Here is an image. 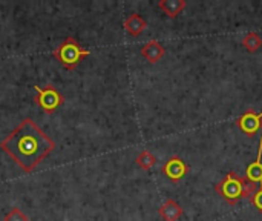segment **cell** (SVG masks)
Here are the masks:
<instances>
[{
    "mask_svg": "<svg viewBox=\"0 0 262 221\" xmlns=\"http://www.w3.org/2000/svg\"><path fill=\"white\" fill-rule=\"evenodd\" d=\"M158 212L164 221H178L183 217V208L173 198L166 200V203L158 209Z\"/></svg>",
    "mask_w": 262,
    "mask_h": 221,
    "instance_id": "cell-8",
    "label": "cell"
},
{
    "mask_svg": "<svg viewBox=\"0 0 262 221\" xmlns=\"http://www.w3.org/2000/svg\"><path fill=\"white\" fill-rule=\"evenodd\" d=\"M189 172V166L184 163V160L178 155L170 157L164 165H163V174L170 180V182H181Z\"/></svg>",
    "mask_w": 262,
    "mask_h": 221,
    "instance_id": "cell-5",
    "label": "cell"
},
{
    "mask_svg": "<svg viewBox=\"0 0 262 221\" xmlns=\"http://www.w3.org/2000/svg\"><path fill=\"white\" fill-rule=\"evenodd\" d=\"M146 28H147V22H146L140 14H137V12H132V14L124 20V29H126L130 35H134V37L140 35Z\"/></svg>",
    "mask_w": 262,
    "mask_h": 221,
    "instance_id": "cell-10",
    "label": "cell"
},
{
    "mask_svg": "<svg viewBox=\"0 0 262 221\" xmlns=\"http://www.w3.org/2000/svg\"><path fill=\"white\" fill-rule=\"evenodd\" d=\"M135 163H137L141 169L149 171L152 166L157 165V157H155L152 152H149L147 149H144V151H141V152L138 154V157L135 158Z\"/></svg>",
    "mask_w": 262,
    "mask_h": 221,
    "instance_id": "cell-13",
    "label": "cell"
},
{
    "mask_svg": "<svg viewBox=\"0 0 262 221\" xmlns=\"http://www.w3.org/2000/svg\"><path fill=\"white\" fill-rule=\"evenodd\" d=\"M246 178H249L250 182H253L256 185L262 183V135L259 140V149H258L256 160L249 165V168L246 171Z\"/></svg>",
    "mask_w": 262,
    "mask_h": 221,
    "instance_id": "cell-9",
    "label": "cell"
},
{
    "mask_svg": "<svg viewBox=\"0 0 262 221\" xmlns=\"http://www.w3.org/2000/svg\"><path fill=\"white\" fill-rule=\"evenodd\" d=\"M34 91L37 92V105L48 114L54 112L57 108H60L64 103V97L63 94H60V91L55 86L48 85L46 88H40V86H34Z\"/></svg>",
    "mask_w": 262,
    "mask_h": 221,
    "instance_id": "cell-4",
    "label": "cell"
},
{
    "mask_svg": "<svg viewBox=\"0 0 262 221\" xmlns=\"http://www.w3.org/2000/svg\"><path fill=\"white\" fill-rule=\"evenodd\" d=\"M91 55L89 49H84L80 46L78 40L75 37H68L55 51H54V57L57 58V62H60L66 69L72 71L78 66V63L84 58Z\"/></svg>",
    "mask_w": 262,
    "mask_h": 221,
    "instance_id": "cell-3",
    "label": "cell"
},
{
    "mask_svg": "<svg viewBox=\"0 0 262 221\" xmlns=\"http://www.w3.org/2000/svg\"><path fill=\"white\" fill-rule=\"evenodd\" d=\"M215 191L224 202H227L230 206H235L241 198L252 200L258 191V185L246 177H239L236 172H229L218 185H215Z\"/></svg>",
    "mask_w": 262,
    "mask_h": 221,
    "instance_id": "cell-2",
    "label": "cell"
},
{
    "mask_svg": "<svg viewBox=\"0 0 262 221\" xmlns=\"http://www.w3.org/2000/svg\"><path fill=\"white\" fill-rule=\"evenodd\" d=\"M252 205L258 209L259 214H262V183L261 186L258 188V191L255 192V195L252 197Z\"/></svg>",
    "mask_w": 262,
    "mask_h": 221,
    "instance_id": "cell-15",
    "label": "cell"
},
{
    "mask_svg": "<svg viewBox=\"0 0 262 221\" xmlns=\"http://www.w3.org/2000/svg\"><path fill=\"white\" fill-rule=\"evenodd\" d=\"M166 54L164 46L158 40H149L147 43L143 45L141 48V55L149 62V63H157L160 62Z\"/></svg>",
    "mask_w": 262,
    "mask_h": 221,
    "instance_id": "cell-7",
    "label": "cell"
},
{
    "mask_svg": "<svg viewBox=\"0 0 262 221\" xmlns=\"http://www.w3.org/2000/svg\"><path fill=\"white\" fill-rule=\"evenodd\" d=\"M3 221H29V218H28V215L26 214H23L20 209H12L6 217H5V220Z\"/></svg>",
    "mask_w": 262,
    "mask_h": 221,
    "instance_id": "cell-14",
    "label": "cell"
},
{
    "mask_svg": "<svg viewBox=\"0 0 262 221\" xmlns=\"http://www.w3.org/2000/svg\"><path fill=\"white\" fill-rule=\"evenodd\" d=\"M0 148L26 174H29L55 149V143L32 118L26 117L0 143Z\"/></svg>",
    "mask_w": 262,
    "mask_h": 221,
    "instance_id": "cell-1",
    "label": "cell"
},
{
    "mask_svg": "<svg viewBox=\"0 0 262 221\" xmlns=\"http://www.w3.org/2000/svg\"><path fill=\"white\" fill-rule=\"evenodd\" d=\"M243 46L249 52H256L262 46V37L256 31H250L244 38H243Z\"/></svg>",
    "mask_w": 262,
    "mask_h": 221,
    "instance_id": "cell-12",
    "label": "cell"
},
{
    "mask_svg": "<svg viewBox=\"0 0 262 221\" xmlns=\"http://www.w3.org/2000/svg\"><path fill=\"white\" fill-rule=\"evenodd\" d=\"M186 0H160L158 2V8L167 15V17H177L178 14L183 12V9L186 8Z\"/></svg>",
    "mask_w": 262,
    "mask_h": 221,
    "instance_id": "cell-11",
    "label": "cell"
},
{
    "mask_svg": "<svg viewBox=\"0 0 262 221\" xmlns=\"http://www.w3.org/2000/svg\"><path fill=\"white\" fill-rule=\"evenodd\" d=\"M236 126L247 135H255L262 126V112H255L253 109L246 111L238 120Z\"/></svg>",
    "mask_w": 262,
    "mask_h": 221,
    "instance_id": "cell-6",
    "label": "cell"
}]
</instances>
